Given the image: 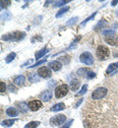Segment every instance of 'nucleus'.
<instances>
[{"label": "nucleus", "mask_w": 118, "mask_h": 128, "mask_svg": "<svg viewBox=\"0 0 118 128\" xmlns=\"http://www.w3.org/2000/svg\"><path fill=\"white\" fill-rule=\"evenodd\" d=\"M26 34L23 32H15L13 34H5L2 36V40H15V42H19L21 40H23L25 38Z\"/></svg>", "instance_id": "1"}, {"label": "nucleus", "mask_w": 118, "mask_h": 128, "mask_svg": "<svg viewBox=\"0 0 118 128\" xmlns=\"http://www.w3.org/2000/svg\"><path fill=\"white\" fill-rule=\"evenodd\" d=\"M109 54H110V51L109 49L104 46H100L98 49H97V55L98 57L101 59V60H105L109 57Z\"/></svg>", "instance_id": "2"}, {"label": "nucleus", "mask_w": 118, "mask_h": 128, "mask_svg": "<svg viewBox=\"0 0 118 128\" xmlns=\"http://www.w3.org/2000/svg\"><path fill=\"white\" fill-rule=\"evenodd\" d=\"M107 95V90L105 88H98L97 90H95L92 94V98L95 100H102L103 98Z\"/></svg>", "instance_id": "3"}, {"label": "nucleus", "mask_w": 118, "mask_h": 128, "mask_svg": "<svg viewBox=\"0 0 118 128\" xmlns=\"http://www.w3.org/2000/svg\"><path fill=\"white\" fill-rule=\"evenodd\" d=\"M68 91H69V88H68L67 85H65V84L60 85L55 90V96H56V98H61L65 96L68 94Z\"/></svg>", "instance_id": "4"}, {"label": "nucleus", "mask_w": 118, "mask_h": 128, "mask_svg": "<svg viewBox=\"0 0 118 128\" xmlns=\"http://www.w3.org/2000/svg\"><path fill=\"white\" fill-rule=\"evenodd\" d=\"M80 61L86 65H93L94 64V57L90 52H84L80 55Z\"/></svg>", "instance_id": "5"}, {"label": "nucleus", "mask_w": 118, "mask_h": 128, "mask_svg": "<svg viewBox=\"0 0 118 128\" xmlns=\"http://www.w3.org/2000/svg\"><path fill=\"white\" fill-rule=\"evenodd\" d=\"M65 121H66V116L65 115H62V114H59V115H56V116H54V117L51 118L50 124L59 126V125H62Z\"/></svg>", "instance_id": "6"}, {"label": "nucleus", "mask_w": 118, "mask_h": 128, "mask_svg": "<svg viewBox=\"0 0 118 128\" xmlns=\"http://www.w3.org/2000/svg\"><path fill=\"white\" fill-rule=\"evenodd\" d=\"M37 75L41 78H49L51 76V71L47 67H41L37 70Z\"/></svg>", "instance_id": "7"}, {"label": "nucleus", "mask_w": 118, "mask_h": 128, "mask_svg": "<svg viewBox=\"0 0 118 128\" xmlns=\"http://www.w3.org/2000/svg\"><path fill=\"white\" fill-rule=\"evenodd\" d=\"M42 104L40 100H32L29 102V108L32 110V112H36L40 108H41Z\"/></svg>", "instance_id": "8"}, {"label": "nucleus", "mask_w": 118, "mask_h": 128, "mask_svg": "<svg viewBox=\"0 0 118 128\" xmlns=\"http://www.w3.org/2000/svg\"><path fill=\"white\" fill-rule=\"evenodd\" d=\"M104 40L108 44H110V46H118V38L117 36H115V34H113V36H105V38H104Z\"/></svg>", "instance_id": "9"}, {"label": "nucleus", "mask_w": 118, "mask_h": 128, "mask_svg": "<svg viewBox=\"0 0 118 128\" xmlns=\"http://www.w3.org/2000/svg\"><path fill=\"white\" fill-rule=\"evenodd\" d=\"M48 66H49V68L52 69L53 71H58V70H60V69L62 68V64H61L60 61H58V60L49 62V63H48Z\"/></svg>", "instance_id": "10"}, {"label": "nucleus", "mask_w": 118, "mask_h": 128, "mask_svg": "<svg viewBox=\"0 0 118 128\" xmlns=\"http://www.w3.org/2000/svg\"><path fill=\"white\" fill-rule=\"evenodd\" d=\"M51 98H52V92L49 91V90H47V91H45V92H43L42 93V95H41V100H43V102H48V100H50Z\"/></svg>", "instance_id": "11"}, {"label": "nucleus", "mask_w": 118, "mask_h": 128, "mask_svg": "<svg viewBox=\"0 0 118 128\" xmlns=\"http://www.w3.org/2000/svg\"><path fill=\"white\" fill-rule=\"evenodd\" d=\"M79 87H80V81L77 80V79H73V80L71 81V83H70V88H71V90L72 91H77L78 89H79Z\"/></svg>", "instance_id": "12"}, {"label": "nucleus", "mask_w": 118, "mask_h": 128, "mask_svg": "<svg viewBox=\"0 0 118 128\" xmlns=\"http://www.w3.org/2000/svg\"><path fill=\"white\" fill-rule=\"evenodd\" d=\"M65 110V106L62 102L56 104L51 108V112H60V110Z\"/></svg>", "instance_id": "13"}, {"label": "nucleus", "mask_w": 118, "mask_h": 128, "mask_svg": "<svg viewBox=\"0 0 118 128\" xmlns=\"http://www.w3.org/2000/svg\"><path fill=\"white\" fill-rule=\"evenodd\" d=\"M90 72H91V70L89 68H81V69H79L77 71V74L79 76H81V77H87Z\"/></svg>", "instance_id": "14"}, {"label": "nucleus", "mask_w": 118, "mask_h": 128, "mask_svg": "<svg viewBox=\"0 0 118 128\" xmlns=\"http://www.w3.org/2000/svg\"><path fill=\"white\" fill-rule=\"evenodd\" d=\"M116 69H118V62H115V63H111L110 65H109V66H108L107 70H106V74H107V75H109L110 73L114 72Z\"/></svg>", "instance_id": "15"}, {"label": "nucleus", "mask_w": 118, "mask_h": 128, "mask_svg": "<svg viewBox=\"0 0 118 128\" xmlns=\"http://www.w3.org/2000/svg\"><path fill=\"white\" fill-rule=\"evenodd\" d=\"M14 84H16V85H23L25 82H26V78H25V76H23V75H20V76H17L15 79H14Z\"/></svg>", "instance_id": "16"}, {"label": "nucleus", "mask_w": 118, "mask_h": 128, "mask_svg": "<svg viewBox=\"0 0 118 128\" xmlns=\"http://www.w3.org/2000/svg\"><path fill=\"white\" fill-rule=\"evenodd\" d=\"M6 114H7L8 116H10V117H16L18 115V112L16 110V108H8V110H6Z\"/></svg>", "instance_id": "17"}, {"label": "nucleus", "mask_w": 118, "mask_h": 128, "mask_svg": "<svg viewBox=\"0 0 118 128\" xmlns=\"http://www.w3.org/2000/svg\"><path fill=\"white\" fill-rule=\"evenodd\" d=\"M48 52V49L45 48H43V49H41V50H39L38 52H36L35 53V59H39V58H41L43 55H45L46 53Z\"/></svg>", "instance_id": "18"}, {"label": "nucleus", "mask_w": 118, "mask_h": 128, "mask_svg": "<svg viewBox=\"0 0 118 128\" xmlns=\"http://www.w3.org/2000/svg\"><path fill=\"white\" fill-rule=\"evenodd\" d=\"M15 57H16V53H15V52H11V53H9V54L6 56L5 61H6L7 63H10V62H12V61L15 59Z\"/></svg>", "instance_id": "19"}, {"label": "nucleus", "mask_w": 118, "mask_h": 128, "mask_svg": "<svg viewBox=\"0 0 118 128\" xmlns=\"http://www.w3.org/2000/svg\"><path fill=\"white\" fill-rule=\"evenodd\" d=\"M29 80L33 82V83H36V82L39 81V78L37 77V75L35 73H30L29 74Z\"/></svg>", "instance_id": "20"}, {"label": "nucleus", "mask_w": 118, "mask_h": 128, "mask_svg": "<svg viewBox=\"0 0 118 128\" xmlns=\"http://www.w3.org/2000/svg\"><path fill=\"white\" fill-rule=\"evenodd\" d=\"M17 121V119H9V120H4L2 122V125L4 126H12L14 124V122Z\"/></svg>", "instance_id": "21"}, {"label": "nucleus", "mask_w": 118, "mask_h": 128, "mask_svg": "<svg viewBox=\"0 0 118 128\" xmlns=\"http://www.w3.org/2000/svg\"><path fill=\"white\" fill-rule=\"evenodd\" d=\"M38 125H39V122H38V121H32V122L28 123V124L25 126V128H36Z\"/></svg>", "instance_id": "22"}, {"label": "nucleus", "mask_w": 118, "mask_h": 128, "mask_svg": "<svg viewBox=\"0 0 118 128\" xmlns=\"http://www.w3.org/2000/svg\"><path fill=\"white\" fill-rule=\"evenodd\" d=\"M68 10H69V6H66V7H64V8H62V9H60V10H59V12L56 14V18L61 17L63 14H65Z\"/></svg>", "instance_id": "23"}, {"label": "nucleus", "mask_w": 118, "mask_h": 128, "mask_svg": "<svg viewBox=\"0 0 118 128\" xmlns=\"http://www.w3.org/2000/svg\"><path fill=\"white\" fill-rule=\"evenodd\" d=\"M19 108H20V112H23V113L27 112V110H28V106H26L25 102H21V104H19Z\"/></svg>", "instance_id": "24"}, {"label": "nucleus", "mask_w": 118, "mask_h": 128, "mask_svg": "<svg viewBox=\"0 0 118 128\" xmlns=\"http://www.w3.org/2000/svg\"><path fill=\"white\" fill-rule=\"evenodd\" d=\"M0 3H1V8L3 9V8L8 7V6L11 4V1H10V0H2Z\"/></svg>", "instance_id": "25"}, {"label": "nucleus", "mask_w": 118, "mask_h": 128, "mask_svg": "<svg viewBox=\"0 0 118 128\" xmlns=\"http://www.w3.org/2000/svg\"><path fill=\"white\" fill-rule=\"evenodd\" d=\"M106 24H107V23H106L104 20H101V21H100V23L96 26V30H98V29L100 30V29L102 28V26H106Z\"/></svg>", "instance_id": "26"}, {"label": "nucleus", "mask_w": 118, "mask_h": 128, "mask_svg": "<svg viewBox=\"0 0 118 128\" xmlns=\"http://www.w3.org/2000/svg\"><path fill=\"white\" fill-rule=\"evenodd\" d=\"M87 89H88V86H87V85H84V86H83V88L81 89V91H80V92H79V93L76 95V96H82V95H84L85 93L87 92Z\"/></svg>", "instance_id": "27"}, {"label": "nucleus", "mask_w": 118, "mask_h": 128, "mask_svg": "<svg viewBox=\"0 0 118 128\" xmlns=\"http://www.w3.org/2000/svg\"><path fill=\"white\" fill-rule=\"evenodd\" d=\"M96 15H97V13H96V12H95V13H94V14H92V16L88 17V18H87V19H86V20H85V21H83V22H82V23H81V25H82V26H83V25H85V24H86V23H87V22H89V21H90V20H93V19H94V18H95V16H96Z\"/></svg>", "instance_id": "28"}, {"label": "nucleus", "mask_w": 118, "mask_h": 128, "mask_svg": "<svg viewBox=\"0 0 118 128\" xmlns=\"http://www.w3.org/2000/svg\"><path fill=\"white\" fill-rule=\"evenodd\" d=\"M46 58L47 57H45L43 60H40V61H38V62H36L35 64H34V65H32V66H30L31 68H34V67H36V66H38V65H41V64H43L44 62H46Z\"/></svg>", "instance_id": "29"}, {"label": "nucleus", "mask_w": 118, "mask_h": 128, "mask_svg": "<svg viewBox=\"0 0 118 128\" xmlns=\"http://www.w3.org/2000/svg\"><path fill=\"white\" fill-rule=\"evenodd\" d=\"M5 91H6V85H5L4 82H1L0 83V92L1 93H4Z\"/></svg>", "instance_id": "30"}, {"label": "nucleus", "mask_w": 118, "mask_h": 128, "mask_svg": "<svg viewBox=\"0 0 118 128\" xmlns=\"http://www.w3.org/2000/svg\"><path fill=\"white\" fill-rule=\"evenodd\" d=\"M77 20H78V18H77V17H75V18H72L70 21H68V22H67V25H68V26H70V25H73V24H75V23L77 22Z\"/></svg>", "instance_id": "31"}, {"label": "nucleus", "mask_w": 118, "mask_h": 128, "mask_svg": "<svg viewBox=\"0 0 118 128\" xmlns=\"http://www.w3.org/2000/svg\"><path fill=\"white\" fill-rule=\"evenodd\" d=\"M72 123H73V119H70V120L68 121V123H65L63 126H61L60 128H69L70 126H71Z\"/></svg>", "instance_id": "32"}, {"label": "nucleus", "mask_w": 118, "mask_h": 128, "mask_svg": "<svg viewBox=\"0 0 118 128\" xmlns=\"http://www.w3.org/2000/svg\"><path fill=\"white\" fill-rule=\"evenodd\" d=\"M103 34H104L105 36H113V34H115V32H113V31H104V32H103Z\"/></svg>", "instance_id": "33"}, {"label": "nucleus", "mask_w": 118, "mask_h": 128, "mask_svg": "<svg viewBox=\"0 0 118 128\" xmlns=\"http://www.w3.org/2000/svg\"><path fill=\"white\" fill-rule=\"evenodd\" d=\"M69 1H66V0H63V1H58L56 4H55V6L56 7H58V6H62V5H64V4H66V3H68Z\"/></svg>", "instance_id": "34"}, {"label": "nucleus", "mask_w": 118, "mask_h": 128, "mask_svg": "<svg viewBox=\"0 0 118 128\" xmlns=\"http://www.w3.org/2000/svg\"><path fill=\"white\" fill-rule=\"evenodd\" d=\"M2 18H4L5 20H9V19L11 18V14H10L9 12H5L4 15H2Z\"/></svg>", "instance_id": "35"}, {"label": "nucleus", "mask_w": 118, "mask_h": 128, "mask_svg": "<svg viewBox=\"0 0 118 128\" xmlns=\"http://www.w3.org/2000/svg\"><path fill=\"white\" fill-rule=\"evenodd\" d=\"M95 77H96V74H95L94 72H90V73L88 74V76H87L88 79H93V78H95Z\"/></svg>", "instance_id": "36"}, {"label": "nucleus", "mask_w": 118, "mask_h": 128, "mask_svg": "<svg viewBox=\"0 0 118 128\" xmlns=\"http://www.w3.org/2000/svg\"><path fill=\"white\" fill-rule=\"evenodd\" d=\"M68 57H69V56H63V57L60 58V60H64V63H68L69 60H66V58H68Z\"/></svg>", "instance_id": "37"}, {"label": "nucleus", "mask_w": 118, "mask_h": 128, "mask_svg": "<svg viewBox=\"0 0 118 128\" xmlns=\"http://www.w3.org/2000/svg\"><path fill=\"white\" fill-rule=\"evenodd\" d=\"M9 89H10V91H11V92H12V91H13V92H15V88L12 86V84H10V86H9Z\"/></svg>", "instance_id": "38"}, {"label": "nucleus", "mask_w": 118, "mask_h": 128, "mask_svg": "<svg viewBox=\"0 0 118 128\" xmlns=\"http://www.w3.org/2000/svg\"><path fill=\"white\" fill-rule=\"evenodd\" d=\"M117 3H118V1H112V2H111V5H112V6H115Z\"/></svg>", "instance_id": "39"}]
</instances>
